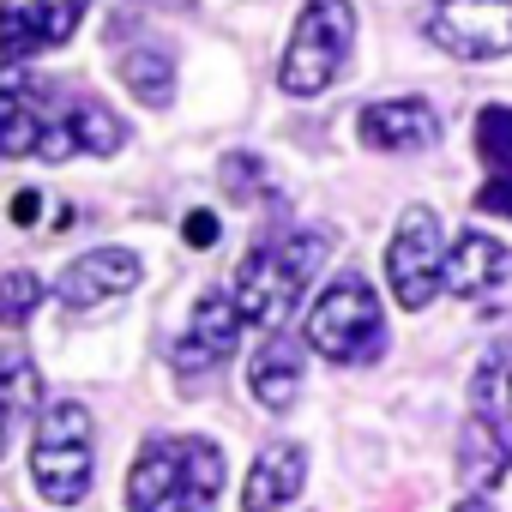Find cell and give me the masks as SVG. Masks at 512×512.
I'll use <instances>...</instances> for the list:
<instances>
[{
    "label": "cell",
    "mask_w": 512,
    "mask_h": 512,
    "mask_svg": "<svg viewBox=\"0 0 512 512\" xmlns=\"http://www.w3.org/2000/svg\"><path fill=\"white\" fill-rule=\"evenodd\" d=\"M229 482L223 446L205 434H151L127 470V512H217Z\"/></svg>",
    "instance_id": "1"
},
{
    "label": "cell",
    "mask_w": 512,
    "mask_h": 512,
    "mask_svg": "<svg viewBox=\"0 0 512 512\" xmlns=\"http://www.w3.org/2000/svg\"><path fill=\"white\" fill-rule=\"evenodd\" d=\"M326 253H332V235H326V229H290V235L253 241V247H247V260L235 266V284H229L241 320L278 338V332L290 326L296 302L308 296V284L320 278Z\"/></svg>",
    "instance_id": "2"
},
{
    "label": "cell",
    "mask_w": 512,
    "mask_h": 512,
    "mask_svg": "<svg viewBox=\"0 0 512 512\" xmlns=\"http://www.w3.org/2000/svg\"><path fill=\"white\" fill-rule=\"evenodd\" d=\"M308 350L338 362V368H362V362H380L386 356V314H380V296L368 290V278L344 272L332 290H320L314 314H308Z\"/></svg>",
    "instance_id": "3"
},
{
    "label": "cell",
    "mask_w": 512,
    "mask_h": 512,
    "mask_svg": "<svg viewBox=\"0 0 512 512\" xmlns=\"http://www.w3.org/2000/svg\"><path fill=\"white\" fill-rule=\"evenodd\" d=\"M91 410L79 398H55L37 416V440H31V482L49 506H79L91 488Z\"/></svg>",
    "instance_id": "4"
},
{
    "label": "cell",
    "mask_w": 512,
    "mask_h": 512,
    "mask_svg": "<svg viewBox=\"0 0 512 512\" xmlns=\"http://www.w3.org/2000/svg\"><path fill=\"white\" fill-rule=\"evenodd\" d=\"M350 43H356V7H350V0H308V7L296 13L290 49L278 61L284 97H320L344 73Z\"/></svg>",
    "instance_id": "5"
},
{
    "label": "cell",
    "mask_w": 512,
    "mask_h": 512,
    "mask_svg": "<svg viewBox=\"0 0 512 512\" xmlns=\"http://www.w3.org/2000/svg\"><path fill=\"white\" fill-rule=\"evenodd\" d=\"M386 278H392V296L398 308H428L440 278H446V235H440V217L428 205H404L398 229H392V247H386Z\"/></svg>",
    "instance_id": "6"
},
{
    "label": "cell",
    "mask_w": 512,
    "mask_h": 512,
    "mask_svg": "<svg viewBox=\"0 0 512 512\" xmlns=\"http://www.w3.org/2000/svg\"><path fill=\"white\" fill-rule=\"evenodd\" d=\"M422 31L458 61H494L512 49V0H440Z\"/></svg>",
    "instance_id": "7"
},
{
    "label": "cell",
    "mask_w": 512,
    "mask_h": 512,
    "mask_svg": "<svg viewBox=\"0 0 512 512\" xmlns=\"http://www.w3.org/2000/svg\"><path fill=\"white\" fill-rule=\"evenodd\" d=\"M55 85L19 61H0V163L7 157H37L43 133L61 121V109L49 103Z\"/></svg>",
    "instance_id": "8"
},
{
    "label": "cell",
    "mask_w": 512,
    "mask_h": 512,
    "mask_svg": "<svg viewBox=\"0 0 512 512\" xmlns=\"http://www.w3.org/2000/svg\"><path fill=\"white\" fill-rule=\"evenodd\" d=\"M91 0H0V61H37L73 43Z\"/></svg>",
    "instance_id": "9"
},
{
    "label": "cell",
    "mask_w": 512,
    "mask_h": 512,
    "mask_svg": "<svg viewBox=\"0 0 512 512\" xmlns=\"http://www.w3.org/2000/svg\"><path fill=\"white\" fill-rule=\"evenodd\" d=\"M139 272H145V266H139L133 247H91V253H79V260L55 278V296H61V308H73V314H97V308L133 296V290H139Z\"/></svg>",
    "instance_id": "10"
},
{
    "label": "cell",
    "mask_w": 512,
    "mask_h": 512,
    "mask_svg": "<svg viewBox=\"0 0 512 512\" xmlns=\"http://www.w3.org/2000/svg\"><path fill=\"white\" fill-rule=\"evenodd\" d=\"M241 326H247V320H241V308H235V290H205V296L193 302L187 332H181L175 350H169L175 374H211V368H223V362L235 356Z\"/></svg>",
    "instance_id": "11"
},
{
    "label": "cell",
    "mask_w": 512,
    "mask_h": 512,
    "mask_svg": "<svg viewBox=\"0 0 512 512\" xmlns=\"http://www.w3.org/2000/svg\"><path fill=\"white\" fill-rule=\"evenodd\" d=\"M356 133L368 151H428L440 145V109L422 97H386L356 115Z\"/></svg>",
    "instance_id": "12"
},
{
    "label": "cell",
    "mask_w": 512,
    "mask_h": 512,
    "mask_svg": "<svg viewBox=\"0 0 512 512\" xmlns=\"http://www.w3.org/2000/svg\"><path fill=\"white\" fill-rule=\"evenodd\" d=\"M302 482H308V452L296 440H272L241 482V512H278L302 494Z\"/></svg>",
    "instance_id": "13"
},
{
    "label": "cell",
    "mask_w": 512,
    "mask_h": 512,
    "mask_svg": "<svg viewBox=\"0 0 512 512\" xmlns=\"http://www.w3.org/2000/svg\"><path fill=\"white\" fill-rule=\"evenodd\" d=\"M506 266H512L506 241H494V235H482V229H464V235L446 247V290H452V296H482V290H494V284L506 278Z\"/></svg>",
    "instance_id": "14"
},
{
    "label": "cell",
    "mask_w": 512,
    "mask_h": 512,
    "mask_svg": "<svg viewBox=\"0 0 512 512\" xmlns=\"http://www.w3.org/2000/svg\"><path fill=\"white\" fill-rule=\"evenodd\" d=\"M247 386H253V404H266V410H290L296 398H302V344L296 338H266L260 344V356H253V368H247Z\"/></svg>",
    "instance_id": "15"
},
{
    "label": "cell",
    "mask_w": 512,
    "mask_h": 512,
    "mask_svg": "<svg viewBox=\"0 0 512 512\" xmlns=\"http://www.w3.org/2000/svg\"><path fill=\"white\" fill-rule=\"evenodd\" d=\"M506 464H512V440H506V428L470 416L464 434H458V482H464L470 494H488V488L506 476Z\"/></svg>",
    "instance_id": "16"
},
{
    "label": "cell",
    "mask_w": 512,
    "mask_h": 512,
    "mask_svg": "<svg viewBox=\"0 0 512 512\" xmlns=\"http://www.w3.org/2000/svg\"><path fill=\"white\" fill-rule=\"evenodd\" d=\"M470 410L494 428L512 422V338H494L488 356L476 362V380H470Z\"/></svg>",
    "instance_id": "17"
},
{
    "label": "cell",
    "mask_w": 512,
    "mask_h": 512,
    "mask_svg": "<svg viewBox=\"0 0 512 512\" xmlns=\"http://www.w3.org/2000/svg\"><path fill=\"white\" fill-rule=\"evenodd\" d=\"M67 133H73V145L79 151H91V157H115L121 145H127V121L103 103V97H67Z\"/></svg>",
    "instance_id": "18"
},
{
    "label": "cell",
    "mask_w": 512,
    "mask_h": 512,
    "mask_svg": "<svg viewBox=\"0 0 512 512\" xmlns=\"http://www.w3.org/2000/svg\"><path fill=\"white\" fill-rule=\"evenodd\" d=\"M121 79H127V91H133V97H145L151 109H163V103L175 97V55H169V49H157V43L127 49V55H121Z\"/></svg>",
    "instance_id": "19"
},
{
    "label": "cell",
    "mask_w": 512,
    "mask_h": 512,
    "mask_svg": "<svg viewBox=\"0 0 512 512\" xmlns=\"http://www.w3.org/2000/svg\"><path fill=\"white\" fill-rule=\"evenodd\" d=\"M37 398H43V380H37L31 356L0 350V428H7V422H25V416L37 410Z\"/></svg>",
    "instance_id": "20"
},
{
    "label": "cell",
    "mask_w": 512,
    "mask_h": 512,
    "mask_svg": "<svg viewBox=\"0 0 512 512\" xmlns=\"http://www.w3.org/2000/svg\"><path fill=\"white\" fill-rule=\"evenodd\" d=\"M49 284L37 272H0V326H25L43 308Z\"/></svg>",
    "instance_id": "21"
},
{
    "label": "cell",
    "mask_w": 512,
    "mask_h": 512,
    "mask_svg": "<svg viewBox=\"0 0 512 512\" xmlns=\"http://www.w3.org/2000/svg\"><path fill=\"white\" fill-rule=\"evenodd\" d=\"M476 151H482V163H494L500 175H512V109L506 103H494V109L476 115Z\"/></svg>",
    "instance_id": "22"
},
{
    "label": "cell",
    "mask_w": 512,
    "mask_h": 512,
    "mask_svg": "<svg viewBox=\"0 0 512 512\" xmlns=\"http://www.w3.org/2000/svg\"><path fill=\"white\" fill-rule=\"evenodd\" d=\"M223 187L247 205V199H266L272 193V175H266V163L253 157V151H235V157H223Z\"/></svg>",
    "instance_id": "23"
},
{
    "label": "cell",
    "mask_w": 512,
    "mask_h": 512,
    "mask_svg": "<svg viewBox=\"0 0 512 512\" xmlns=\"http://www.w3.org/2000/svg\"><path fill=\"white\" fill-rule=\"evenodd\" d=\"M470 205H476V211H488V217H512V175L482 181V187L470 193Z\"/></svg>",
    "instance_id": "24"
},
{
    "label": "cell",
    "mask_w": 512,
    "mask_h": 512,
    "mask_svg": "<svg viewBox=\"0 0 512 512\" xmlns=\"http://www.w3.org/2000/svg\"><path fill=\"white\" fill-rule=\"evenodd\" d=\"M181 235H187V247H211V241H217V217H211V211H187Z\"/></svg>",
    "instance_id": "25"
},
{
    "label": "cell",
    "mask_w": 512,
    "mask_h": 512,
    "mask_svg": "<svg viewBox=\"0 0 512 512\" xmlns=\"http://www.w3.org/2000/svg\"><path fill=\"white\" fill-rule=\"evenodd\" d=\"M37 211H43V193H19L13 199V223H37Z\"/></svg>",
    "instance_id": "26"
},
{
    "label": "cell",
    "mask_w": 512,
    "mask_h": 512,
    "mask_svg": "<svg viewBox=\"0 0 512 512\" xmlns=\"http://www.w3.org/2000/svg\"><path fill=\"white\" fill-rule=\"evenodd\" d=\"M458 512H494V506H488V494H464V500H458Z\"/></svg>",
    "instance_id": "27"
},
{
    "label": "cell",
    "mask_w": 512,
    "mask_h": 512,
    "mask_svg": "<svg viewBox=\"0 0 512 512\" xmlns=\"http://www.w3.org/2000/svg\"><path fill=\"white\" fill-rule=\"evenodd\" d=\"M0 452H7V428H0Z\"/></svg>",
    "instance_id": "28"
}]
</instances>
